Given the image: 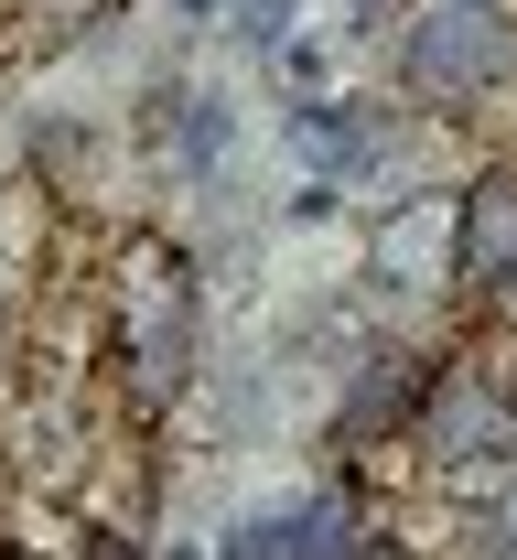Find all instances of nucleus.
Returning <instances> with one entry per match:
<instances>
[{
    "instance_id": "f257e3e1",
    "label": "nucleus",
    "mask_w": 517,
    "mask_h": 560,
    "mask_svg": "<svg viewBox=\"0 0 517 560\" xmlns=\"http://www.w3.org/2000/svg\"><path fill=\"white\" fill-rule=\"evenodd\" d=\"M399 86L432 119H485L517 86V0H421L399 22Z\"/></svg>"
},
{
    "instance_id": "f03ea898",
    "label": "nucleus",
    "mask_w": 517,
    "mask_h": 560,
    "mask_svg": "<svg viewBox=\"0 0 517 560\" xmlns=\"http://www.w3.org/2000/svg\"><path fill=\"white\" fill-rule=\"evenodd\" d=\"M108 302H119V366H130V399L162 410L184 377H195V346H205V291H195V259L173 248V237H141L119 280H108Z\"/></svg>"
},
{
    "instance_id": "7ed1b4c3",
    "label": "nucleus",
    "mask_w": 517,
    "mask_h": 560,
    "mask_svg": "<svg viewBox=\"0 0 517 560\" xmlns=\"http://www.w3.org/2000/svg\"><path fill=\"white\" fill-rule=\"evenodd\" d=\"M410 453L432 475H507L517 464V377L443 355L432 388H421V420H410Z\"/></svg>"
},
{
    "instance_id": "20e7f679",
    "label": "nucleus",
    "mask_w": 517,
    "mask_h": 560,
    "mask_svg": "<svg viewBox=\"0 0 517 560\" xmlns=\"http://www.w3.org/2000/svg\"><path fill=\"white\" fill-rule=\"evenodd\" d=\"M377 291H463V195H399L367 226Z\"/></svg>"
},
{
    "instance_id": "39448f33",
    "label": "nucleus",
    "mask_w": 517,
    "mask_h": 560,
    "mask_svg": "<svg viewBox=\"0 0 517 560\" xmlns=\"http://www.w3.org/2000/svg\"><path fill=\"white\" fill-rule=\"evenodd\" d=\"M507 280H517V162H496L463 184V291L496 302Z\"/></svg>"
},
{
    "instance_id": "423d86ee",
    "label": "nucleus",
    "mask_w": 517,
    "mask_h": 560,
    "mask_svg": "<svg viewBox=\"0 0 517 560\" xmlns=\"http://www.w3.org/2000/svg\"><path fill=\"white\" fill-rule=\"evenodd\" d=\"M496 550H517V464L496 475Z\"/></svg>"
},
{
    "instance_id": "0eeeda50",
    "label": "nucleus",
    "mask_w": 517,
    "mask_h": 560,
    "mask_svg": "<svg viewBox=\"0 0 517 560\" xmlns=\"http://www.w3.org/2000/svg\"><path fill=\"white\" fill-rule=\"evenodd\" d=\"M75 560H130V539H108V528H86V539H75Z\"/></svg>"
}]
</instances>
